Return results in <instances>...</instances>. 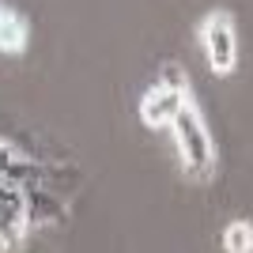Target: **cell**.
Instances as JSON below:
<instances>
[{"label":"cell","mask_w":253,"mask_h":253,"mask_svg":"<svg viewBox=\"0 0 253 253\" xmlns=\"http://www.w3.org/2000/svg\"><path fill=\"white\" fill-rule=\"evenodd\" d=\"M27 19H19V15H4V23H0V49L4 53H23L27 49Z\"/></svg>","instance_id":"6"},{"label":"cell","mask_w":253,"mask_h":253,"mask_svg":"<svg viewBox=\"0 0 253 253\" xmlns=\"http://www.w3.org/2000/svg\"><path fill=\"white\" fill-rule=\"evenodd\" d=\"M4 15H8V11H4V4H0V23H4Z\"/></svg>","instance_id":"9"},{"label":"cell","mask_w":253,"mask_h":253,"mask_svg":"<svg viewBox=\"0 0 253 253\" xmlns=\"http://www.w3.org/2000/svg\"><path fill=\"white\" fill-rule=\"evenodd\" d=\"M11 159H15V148H8V144H4V140H0V170L8 167Z\"/></svg>","instance_id":"8"},{"label":"cell","mask_w":253,"mask_h":253,"mask_svg":"<svg viewBox=\"0 0 253 253\" xmlns=\"http://www.w3.org/2000/svg\"><path fill=\"white\" fill-rule=\"evenodd\" d=\"M68 215V204L49 193L45 185H27V223L34 227H53V223H61Z\"/></svg>","instance_id":"5"},{"label":"cell","mask_w":253,"mask_h":253,"mask_svg":"<svg viewBox=\"0 0 253 253\" xmlns=\"http://www.w3.org/2000/svg\"><path fill=\"white\" fill-rule=\"evenodd\" d=\"M201 42L208 53V64L215 76L234 72V61H238V42H234V27L223 11H211L208 19L201 23Z\"/></svg>","instance_id":"3"},{"label":"cell","mask_w":253,"mask_h":253,"mask_svg":"<svg viewBox=\"0 0 253 253\" xmlns=\"http://www.w3.org/2000/svg\"><path fill=\"white\" fill-rule=\"evenodd\" d=\"M23 231H31V223H27V185L0 174V250H11L23 238Z\"/></svg>","instance_id":"4"},{"label":"cell","mask_w":253,"mask_h":253,"mask_svg":"<svg viewBox=\"0 0 253 253\" xmlns=\"http://www.w3.org/2000/svg\"><path fill=\"white\" fill-rule=\"evenodd\" d=\"M223 250L227 253H253V223L234 219L223 227Z\"/></svg>","instance_id":"7"},{"label":"cell","mask_w":253,"mask_h":253,"mask_svg":"<svg viewBox=\"0 0 253 253\" xmlns=\"http://www.w3.org/2000/svg\"><path fill=\"white\" fill-rule=\"evenodd\" d=\"M185 102H189L185 72H181V64H167V68H163V80H159L148 95H144V102H140V121L148 128H167Z\"/></svg>","instance_id":"2"},{"label":"cell","mask_w":253,"mask_h":253,"mask_svg":"<svg viewBox=\"0 0 253 253\" xmlns=\"http://www.w3.org/2000/svg\"><path fill=\"white\" fill-rule=\"evenodd\" d=\"M174 128V140H178V151H181V163H185V174L197 181H208L215 174V144L208 136V125H204L201 110L193 102H185L178 110V117L170 121Z\"/></svg>","instance_id":"1"}]
</instances>
